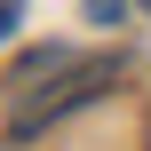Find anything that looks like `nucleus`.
Listing matches in <instances>:
<instances>
[{"mask_svg": "<svg viewBox=\"0 0 151 151\" xmlns=\"http://www.w3.org/2000/svg\"><path fill=\"white\" fill-rule=\"evenodd\" d=\"M16 8H24V0H0V40L16 32Z\"/></svg>", "mask_w": 151, "mask_h": 151, "instance_id": "obj_2", "label": "nucleus"}, {"mask_svg": "<svg viewBox=\"0 0 151 151\" xmlns=\"http://www.w3.org/2000/svg\"><path fill=\"white\" fill-rule=\"evenodd\" d=\"M88 24H119V0H88Z\"/></svg>", "mask_w": 151, "mask_h": 151, "instance_id": "obj_1", "label": "nucleus"}, {"mask_svg": "<svg viewBox=\"0 0 151 151\" xmlns=\"http://www.w3.org/2000/svg\"><path fill=\"white\" fill-rule=\"evenodd\" d=\"M143 8H151V0H143Z\"/></svg>", "mask_w": 151, "mask_h": 151, "instance_id": "obj_3", "label": "nucleus"}]
</instances>
